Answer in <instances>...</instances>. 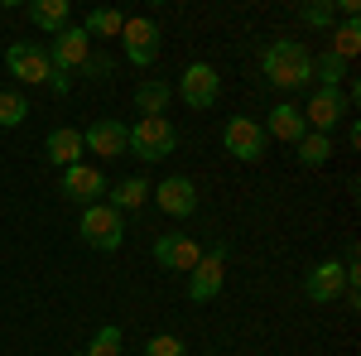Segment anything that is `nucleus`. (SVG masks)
Masks as SVG:
<instances>
[{
  "instance_id": "1",
  "label": "nucleus",
  "mask_w": 361,
  "mask_h": 356,
  "mask_svg": "<svg viewBox=\"0 0 361 356\" xmlns=\"http://www.w3.org/2000/svg\"><path fill=\"white\" fill-rule=\"evenodd\" d=\"M260 73L279 92H299V87L313 82V54H308L299 39H275L265 49V58H260Z\"/></svg>"
},
{
  "instance_id": "2",
  "label": "nucleus",
  "mask_w": 361,
  "mask_h": 356,
  "mask_svg": "<svg viewBox=\"0 0 361 356\" xmlns=\"http://www.w3.org/2000/svg\"><path fill=\"white\" fill-rule=\"evenodd\" d=\"M78 231H82V246L111 255V250H121V241H126V217L116 212L111 202H92V207H82Z\"/></svg>"
},
{
  "instance_id": "3",
  "label": "nucleus",
  "mask_w": 361,
  "mask_h": 356,
  "mask_svg": "<svg viewBox=\"0 0 361 356\" xmlns=\"http://www.w3.org/2000/svg\"><path fill=\"white\" fill-rule=\"evenodd\" d=\"M178 149V130L169 125V116H140L130 125V149L126 154H140L145 164H159Z\"/></svg>"
},
{
  "instance_id": "4",
  "label": "nucleus",
  "mask_w": 361,
  "mask_h": 356,
  "mask_svg": "<svg viewBox=\"0 0 361 356\" xmlns=\"http://www.w3.org/2000/svg\"><path fill=\"white\" fill-rule=\"evenodd\" d=\"M347 116H352V106H347L342 87H318V92L308 97V106H304V125L313 135H333V125H342Z\"/></svg>"
},
{
  "instance_id": "5",
  "label": "nucleus",
  "mask_w": 361,
  "mask_h": 356,
  "mask_svg": "<svg viewBox=\"0 0 361 356\" xmlns=\"http://www.w3.org/2000/svg\"><path fill=\"white\" fill-rule=\"evenodd\" d=\"M5 68H10V78H20V87H49V78H54L49 49H39V44H10Z\"/></svg>"
},
{
  "instance_id": "6",
  "label": "nucleus",
  "mask_w": 361,
  "mask_h": 356,
  "mask_svg": "<svg viewBox=\"0 0 361 356\" xmlns=\"http://www.w3.org/2000/svg\"><path fill=\"white\" fill-rule=\"evenodd\" d=\"M106 188H111V178H106L97 164H73V168H63V183H58V192H63L68 202H78V207L106 202Z\"/></svg>"
},
{
  "instance_id": "7",
  "label": "nucleus",
  "mask_w": 361,
  "mask_h": 356,
  "mask_svg": "<svg viewBox=\"0 0 361 356\" xmlns=\"http://www.w3.org/2000/svg\"><path fill=\"white\" fill-rule=\"evenodd\" d=\"M121 54H126V63H135V68H154V58H159V25L149 15L126 20V29H121Z\"/></svg>"
},
{
  "instance_id": "8",
  "label": "nucleus",
  "mask_w": 361,
  "mask_h": 356,
  "mask_svg": "<svg viewBox=\"0 0 361 356\" xmlns=\"http://www.w3.org/2000/svg\"><path fill=\"white\" fill-rule=\"evenodd\" d=\"M178 97H183V106H193V111L217 106V97H222L217 68H212V63H188L183 78H178Z\"/></svg>"
},
{
  "instance_id": "9",
  "label": "nucleus",
  "mask_w": 361,
  "mask_h": 356,
  "mask_svg": "<svg viewBox=\"0 0 361 356\" xmlns=\"http://www.w3.org/2000/svg\"><path fill=\"white\" fill-rule=\"evenodd\" d=\"M222 284H226V246L217 241V250H212V255H202L193 270H188V299H193V303L217 299V294H222Z\"/></svg>"
},
{
  "instance_id": "10",
  "label": "nucleus",
  "mask_w": 361,
  "mask_h": 356,
  "mask_svg": "<svg viewBox=\"0 0 361 356\" xmlns=\"http://www.w3.org/2000/svg\"><path fill=\"white\" fill-rule=\"evenodd\" d=\"M92 58V39L82 34V25H68L63 34H54V44H49V63H54V73H82V63Z\"/></svg>"
},
{
  "instance_id": "11",
  "label": "nucleus",
  "mask_w": 361,
  "mask_h": 356,
  "mask_svg": "<svg viewBox=\"0 0 361 356\" xmlns=\"http://www.w3.org/2000/svg\"><path fill=\"white\" fill-rule=\"evenodd\" d=\"M222 145L231 159H241V164H255L260 154H265V130L250 121V116H231L222 130Z\"/></svg>"
},
{
  "instance_id": "12",
  "label": "nucleus",
  "mask_w": 361,
  "mask_h": 356,
  "mask_svg": "<svg viewBox=\"0 0 361 356\" xmlns=\"http://www.w3.org/2000/svg\"><path fill=\"white\" fill-rule=\"evenodd\" d=\"M304 294L313 303H337L347 294V265H342V260H318V265L304 274Z\"/></svg>"
},
{
  "instance_id": "13",
  "label": "nucleus",
  "mask_w": 361,
  "mask_h": 356,
  "mask_svg": "<svg viewBox=\"0 0 361 356\" xmlns=\"http://www.w3.org/2000/svg\"><path fill=\"white\" fill-rule=\"evenodd\" d=\"M82 149L102 154V159H126L130 149V125L126 121H97L92 130H82Z\"/></svg>"
},
{
  "instance_id": "14",
  "label": "nucleus",
  "mask_w": 361,
  "mask_h": 356,
  "mask_svg": "<svg viewBox=\"0 0 361 356\" xmlns=\"http://www.w3.org/2000/svg\"><path fill=\"white\" fill-rule=\"evenodd\" d=\"M154 260H159V270L188 274L197 260H202V250H197V241H188V236H178V231H164V236L154 241Z\"/></svg>"
},
{
  "instance_id": "15",
  "label": "nucleus",
  "mask_w": 361,
  "mask_h": 356,
  "mask_svg": "<svg viewBox=\"0 0 361 356\" xmlns=\"http://www.w3.org/2000/svg\"><path fill=\"white\" fill-rule=\"evenodd\" d=\"M154 202H159V212H169V217H193L197 212V188L193 178H178V173H169L159 188L149 192Z\"/></svg>"
},
{
  "instance_id": "16",
  "label": "nucleus",
  "mask_w": 361,
  "mask_h": 356,
  "mask_svg": "<svg viewBox=\"0 0 361 356\" xmlns=\"http://www.w3.org/2000/svg\"><path fill=\"white\" fill-rule=\"evenodd\" d=\"M44 154H49V164L58 168H73L82 164V130H73V125H58V130H49V140H44Z\"/></svg>"
},
{
  "instance_id": "17",
  "label": "nucleus",
  "mask_w": 361,
  "mask_h": 356,
  "mask_svg": "<svg viewBox=\"0 0 361 356\" xmlns=\"http://www.w3.org/2000/svg\"><path fill=\"white\" fill-rule=\"evenodd\" d=\"M260 130H265V140L275 135V140H284V145H299V140L308 135L304 111H299V106H289V102H279V106L270 111V116H265V125H260Z\"/></svg>"
},
{
  "instance_id": "18",
  "label": "nucleus",
  "mask_w": 361,
  "mask_h": 356,
  "mask_svg": "<svg viewBox=\"0 0 361 356\" xmlns=\"http://www.w3.org/2000/svg\"><path fill=\"white\" fill-rule=\"evenodd\" d=\"M29 20L44 29V34H63V29L73 25V5L68 0H34L29 5Z\"/></svg>"
},
{
  "instance_id": "19",
  "label": "nucleus",
  "mask_w": 361,
  "mask_h": 356,
  "mask_svg": "<svg viewBox=\"0 0 361 356\" xmlns=\"http://www.w3.org/2000/svg\"><path fill=\"white\" fill-rule=\"evenodd\" d=\"M149 192H154L149 178H121V183L106 188V202H111L116 212H130V207H145L149 202Z\"/></svg>"
},
{
  "instance_id": "20",
  "label": "nucleus",
  "mask_w": 361,
  "mask_h": 356,
  "mask_svg": "<svg viewBox=\"0 0 361 356\" xmlns=\"http://www.w3.org/2000/svg\"><path fill=\"white\" fill-rule=\"evenodd\" d=\"M169 102H173V87L169 82H154V78H149V82L135 87V111L140 116H164Z\"/></svg>"
},
{
  "instance_id": "21",
  "label": "nucleus",
  "mask_w": 361,
  "mask_h": 356,
  "mask_svg": "<svg viewBox=\"0 0 361 356\" xmlns=\"http://www.w3.org/2000/svg\"><path fill=\"white\" fill-rule=\"evenodd\" d=\"M121 29H126V15H116V10H92L82 20L87 39H121Z\"/></svg>"
},
{
  "instance_id": "22",
  "label": "nucleus",
  "mask_w": 361,
  "mask_h": 356,
  "mask_svg": "<svg viewBox=\"0 0 361 356\" xmlns=\"http://www.w3.org/2000/svg\"><path fill=\"white\" fill-rule=\"evenodd\" d=\"M294 149H299V164H304V168H318V164L333 159V135H313V130H308Z\"/></svg>"
},
{
  "instance_id": "23",
  "label": "nucleus",
  "mask_w": 361,
  "mask_h": 356,
  "mask_svg": "<svg viewBox=\"0 0 361 356\" xmlns=\"http://www.w3.org/2000/svg\"><path fill=\"white\" fill-rule=\"evenodd\" d=\"M328 54H337L342 63H352V58L361 54V25L357 20H342V25L333 29V49H328Z\"/></svg>"
},
{
  "instance_id": "24",
  "label": "nucleus",
  "mask_w": 361,
  "mask_h": 356,
  "mask_svg": "<svg viewBox=\"0 0 361 356\" xmlns=\"http://www.w3.org/2000/svg\"><path fill=\"white\" fill-rule=\"evenodd\" d=\"M313 78H318L323 87H342L347 82V63H342L337 54H313Z\"/></svg>"
},
{
  "instance_id": "25",
  "label": "nucleus",
  "mask_w": 361,
  "mask_h": 356,
  "mask_svg": "<svg viewBox=\"0 0 361 356\" xmlns=\"http://www.w3.org/2000/svg\"><path fill=\"white\" fill-rule=\"evenodd\" d=\"M25 116H29V97L25 92H0V125H5V130L25 125Z\"/></svg>"
},
{
  "instance_id": "26",
  "label": "nucleus",
  "mask_w": 361,
  "mask_h": 356,
  "mask_svg": "<svg viewBox=\"0 0 361 356\" xmlns=\"http://www.w3.org/2000/svg\"><path fill=\"white\" fill-rule=\"evenodd\" d=\"M82 356H121V328H116V323H102V328L92 332V342H87Z\"/></svg>"
},
{
  "instance_id": "27",
  "label": "nucleus",
  "mask_w": 361,
  "mask_h": 356,
  "mask_svg": "<svg viewBox=\"0 0 361 356\" xmlns=\"http://www.w3.org/2000/svg\"><path fill=\"white\" fill-rule=\"evenodd\" d=\"M299 20H304L308 29H333V20H337V5H333V0H318V5H304V10H299Z\"/></svg>"
},
{
  "instance_id": "28",
  "label": "nucleus",
  "mask_w": 361,
  "mask_h": 356,
  "mask_svg": "<svg viewBox=\"0 0 361 356\" xmlns=\"http://www.w3.org/2000/svg\"><path fill=\"white\" fill-rule=\"evenodd\" d=\"M145 356H188V352H183V342L173 332H159V337L145 342Z\"/></svg>"
},
{
  "instance_id": "29",
  "label": "nucleus",
  "mask_w": 361,
  "mask_h": 356,
  "mask_svg": "<svg viewBox=\"0 0 361 356\" xmlns=\"http://www.w3.org/2000/svg\"><path fill=\"white\" fill-rule=\"evenodd\" d=\"M111 73H116V58H111V54H92V58L82 63V78H92V82H106Z\"/></svg>"
},
{
  "instance_id": "30",
  "label": "nucleus",
  "mask_w": 361,
  "mask_h": 356,
  "mask_svg": "<svg viewBox=\"0 0 361 356\" xmlns=\"http://www.w3.org/2000/svg\"><path fill=\"white\" fill-rule=\"evenodd\" d=\"M49 87H54V97H68V92H73V78H68V73H54Z\"/></svg>"
},
{
  "instance_id": "31",
  "label": "nucleus",
  "mask_w": 361,
  "mask_h": 356,
  "mask_svg": "<svg viewBox=\"0 0 361 356\" xmlns=\"http://www.w3.org/2000/svg\"><path fill=\"white\" fill-rule=\"evenodd\" d=\"M73 356H82V352H73Z\"/></svg>"
}]
</instances>
